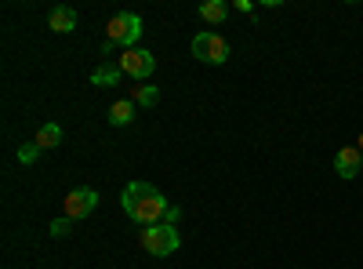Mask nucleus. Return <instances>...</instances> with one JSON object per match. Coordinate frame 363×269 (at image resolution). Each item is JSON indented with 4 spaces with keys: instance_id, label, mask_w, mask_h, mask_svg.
Listing matches in <instances>:
<instances>
[{
    "instance_id": "f257e3e1",
    "label": "nucleus",
    "mask_w": 363,
    "mask_h": 269,
    "mask_svg": "<svg viewBox=\"0 0 363 269\" xmlns=\"http://www.w3.org/2000/svg\"><path fill=\"white\" fill-rule=\"evenodd\" d=\"M120 204H124V215H128L131 222H138L142 229L164 222L167 207H171L167 197H164L153 182H128V190H124V197H120Z\"/></svg>"
},
{
    "instance_id": "f03ea898",
    "label": "nucleus",
    "mask_w": 363,
    "mask_h": 269,
    "mask_svg": "<svg viewBox=\"0 0 363 269\" xmlns=\"http://www.w3.org/2000/svg\"><path fill=\"white\" fill-rule=\"evenodd\" d=\"M138 248L149 251V255H157V258H164V255H174V251L182 248V236H178L174 226L157 222V226H145V229L138 233Z\"/></svg>"
},
{
    "instance_id": "7ed1b4c3",
    "label": "nucleus",
    "mask_w": 363,
    "mask_h": 269,
    "mask_svg": "<svg viewBox=\"0 0 363 269\" xmlns=\"http://www.w3.org/2000/svg\"><path fill=\"white\" fill-rule=\"evenodd\" d=\"M142 33H145V29H142V15H135V11H120V15L109 18V40L120 44V48L131 51Z\"/></svg>"
},
{
    "instance_id": "20e7f679",
    "label": "nucleus",
    "mask_w": 363,
    "mask_h": 269,
    "mask_svg": "<svg viewBox=\"0 0 363 269\" xmlns=\"http://www.w3.org/2000/svg\"><path fill=\"white\" fill-rule=\"evenodd\" d=\"M193 55L207 66H222L229 58V44H225V37L215 33V29H203V33L193 37Z\"/></svg>"
},
{
    "instance_id": "39448f33",
    "label": "nucleus",
    "mask_w": 363,
    "mask_h": 269,
    "mask_svg": "<svg viewBox=\"0 0 363 269\" xmlns=\"http://www.w3.org/2000/svg\"><path fill=\"white\" fill-rule=\"evenodd\" d=\"M95 207H99V193L91 190V186H80V190H69V193H66L62 215L73 219V222H80V219H87L91 212H95Z\"/></svg>"
},
{
    "instance_id": "423d86ee",
    "label": "nucleus",
    "mask_w": 363,
    "mask_h": 269,
    "mask_svg": "<svg viewBox=\"0 0 363 269\" xmlns=\"http://www.w3.org/2000/svg\"><path fill=\"white\" fill-rule=\"evenodd\" d=\"M116 66L124 70L128 77H135V80H145V77H153V70H157V55L145 51V48H131V51L120 55Z\"/></svg>"
},
{
    "instance_id": "0eeeda50",
    "label": "nucleus",
    "mask_w": 363,
    "mask_h": 269,
    "mask_svg": "<svg viewBox=\"0 0 363 269\" xmlns=\"http://www.w3.org/2000/svg\"><path fill=\"white\" fill-rule=\"evenodd\" d=\"M363 168V153H359V146H342L338 153H335V171L342 178H356Z\"/></svg>"
},
{
    "instance_id": "6e6552de",
    "label": "nucleus",
    "mask_w": 363,
    "mask_h": 269,
    "mask_svg": "<svg viewBox=\"0 0 363 269\" xmlns=\"http://www.w3.org/2000/svg\"><path fill=\"white\" fill-rule=\"evenodd\" d=\"M48 26H51V33H73L77 29V11L69 4H55L51 15H48Z\"/></svg>"
},
{
    "instance_id": "1a4fd4ad",
    "label": "nucleus",
    "mask_w": 363,
    "mask_h": 269,
    "mask_svg": "<svg viewBox=\"0 0 363 269\" xmlns=\"http://www.w3.org/2000/svg\"><path fill=\"white\" fill-rule=\"evenodd\" d=\"M135 113H138V106H135L131 99H120V102L109 106V124H113V128H128V124L135 121Z\"/></svg>"
},
{
    "instance_id": "9d476101",
    "label": "nucleus",
    "mask_w": 363,
    "mask_h": 269,
    "mask_svg": "<svg viewBox=\"0 0 363 269\" xmlns=\"http://www.w3.org/2000/svg\"><path fill=\"white\" fill-rule=\"evenodd\" d=\"M128 99H131L135 106H142V109H153V106L160 102V87H153V84H135Z\"/></svg>"
},
{
    "instance_id": "9b49d317",
    "label": "nucleus",
    "mask_w": 363,
    "mask_h": 269,
    "mask_svg": "<svg viewBox=\"0 0 363 269\" xmlns=\"http://www.w3.org/2000/svg\"><path fill=\"white\" fill-rule=\"evenodd\" d=\"M225 15H229V4H225V0H207V4H200V18L211 22V26L225 22Z\"/></svg>"
},
{
    "instance_id": "f8f14e48",
    "label": "nucleus",
    "mask_w": 363,
    "mask_h": 269,
    "mask_svg": "<svg viewBox=\"0 0 363 269\" xmlns=\"http://www.w3.org/2000/svg\"><path fill=\"white\" fill-rule=\"evenodd\" d=\"M120 77H124V70H120V66H95V70H91V84H99V87H113Z\"/></svg>"
},
{
    "instance_id": "ddd939ff",
    "label": "nucleus",
    "mask_w": 363,
    "mask_h": 269,
    "mask_svg": "<svg viewBox=\"0 0 363 269\" xmlns=\"http://www.w3.org/2000/svg\"><path fill=\"white\" fill-rule=\"evenodd\" d=\"M33 142H37V146L44 149V153H48V149H55L58 142H62V128H58V124H40Z\"/></svg>"
},
{
    "instance_id": "4468645a",
    "label": "nucleus",
    "mask_w": 363,
    "mask_h": 269,
    "mask_svg": "<svg viewBox=\"0 0 363 269\" xmlns=\"http://www.w3.org/2000/svg\"><path fill=\"white\" fill-rule=\"evenodd\" d=\"M40 153H44V149H40L37 142H26V146H18V164H26V168H29V164H37Z\"/></svg>"
},
{
    "instance_id": "2eb2a0df",
    "label": "nucleus",
    "mask_w": 363,
    "mask_h": 269,
    "mask_svg": "<svg viewBox=\"0 0 363 269\" xmlns=\"http://www.w3.org/2000/svg\"><path fill=\"white\" fill-rule=\"evenodd\" d=\"M69 229H73V219H66V215L51 222V236H58V241H62V236H69Z\"/></svg>"
},
{
    "instance_id": "dca6fc26",
    "label": "nucleus",
    "mask_w": 363,
    "mask_h": 269,
    "mask_svg": "<svg viewBox=\"0 0 363 269\" xmlns=\"http://www.w3.org/2000/svg\"><path fill=\"white\" fill-rule=\"evenodd\" d=\"M178 219H182V207H167V215H164V222H167V226H174Z\"/></svg>"
},
{
    "instance_id": "f3484780",
    "label": "nucleus",
    "mask_w": 363,
    "mask_h": 269,
    "mask_svg": "<svg viewBox=\"0 0 363 269\" xmlns=\"http://www.w3.org/2000/svg\"><path fill=\"white\" fill-rule=\"evenodd\" d=\"M236 11H244V15H251V11H255V4H251V0H236Z\"/></svg>"
},
{
    "instance_id": "a211bd4d",
    "label": "nucleus",
    "mask_w": 363,
    "mask_h": 269,
    "mask_svg": "<svg viewBox=\"0 0 363 269\" xmlns=\"http://www.w3.org/2000/svg\"><path fill=\"white\" fill-rule=\"evenodd\" d=\"M356 146H359V153H363V131H359V138H356Z\"/></svg>"
}]
</instances>
